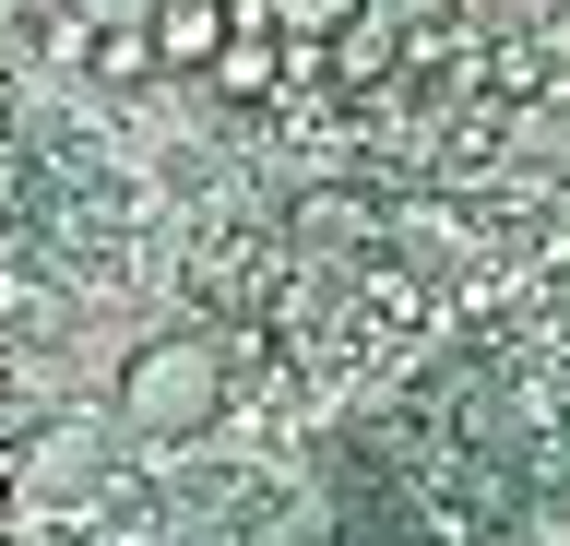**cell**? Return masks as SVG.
<instances>
[{
    "mask_svg": "<svg viewBox=\"0 0 570 546\" xmlns=\"http://www.w3.org/2000/svg\"><path fill=\"white\" fill-rule=\"evenodd\" d=\"M226 12H262V0H226Z\"/></svg>",
    "mask_w": 570,
    "mask_h": 546,
    "instance_id": "8",
    "label": "cell"
},
{
    "mask_svg": "<svg viewBox=\"0 0 570 546\" xmlns=\"http://www.w3.org/2000/svg\"><path fill=\"white\" fill-rule=\"evenodd\" d=\"M96 72L107 83H142V72H155V37H142V24H107V37H96Z\"/></svg>",
    "mask_w": 570,
    "mask_h": 546,
    "instance_id": "5",
    "label": "cell"
},
{
    "mask_svg": "<svg viewBox=\"0 0 570 546\" xmlns=\"http://www.w3.org/2000/svg\"><path fill=\"white\" fill-rule=\"evenodd\" d=\"M440 12H452V0H368V24H392V37H428Z\"/></svg>",
    "mask_w": 570,
    "mask_h": 546,
    "instance_id": "7",
    "label": "cell"
},
{
    "mask_svg": "<svg viewBox=\"0 0 570 546\" xmlns=\"http://www.w3.org/2000/svg\"><path fill=\"white\" fill-rule=\"evenodd\" d=\"M71 24H83V37H107V24H155V12H167V0H60Z\"/></svg>",
    "mask_w": 570,
    "mask_h": 546,
    "instance_id": "6",
    "label": "cell"
},
{
    "mask_svg": "<svg viewBox=\"0 0 570 546\" xmlns=\"http://www.w3.org/2000/svg\"><path fill=\"white\" fill-rule=\"evenodd\" d=\"M214 404H226V368H214L203 332H155V345L119 368V428L131 439H203Z\"/></svg>",
    "mask_w": 570,
    "mask_h": 546,
    "instance_id": "1",
    "label": "cell"
},
{
    "mask_svg": "<svg viewBox=\"0 0 570 546\" xmlns=\"http://www.w3.org/2000/svg\"><path fill=\"white\" fill-rule=\"evenodd\" d=\"M142 37H155V72H214L226 37H238V12H226V0H167Z\"/></svg>",
    "mask_w": 570,
    "mask_h": 546,
    "instance_id": "3",
    "label": "cell"
},
{
    "mask_svg": "<svg viewBox=\"0 0 570 546\" xmlns=\"http://www.w3.org/2000/svg\"><path fill=\"white\" fill-rule=\"evenodd\" d=\"M297 48H345V37H368V0H262Z\"/></svg>",
    "mask_w": 570,
    "mask_h": 546,
    "instance_id": "4",
    "label": "cell"
},
{
    "mask_svg": "<svg viewBox=\"0 0 570 546\" xmlns=\"http://www.w3.org/2000/svg\"><path fill=\"white\" fill-rule=\"evenodd\" d=\"M297 60H321V48H297L274 24V12H238V37H226V60H214V96H238V108H262V96H285V83H297Z\"/></svg>",
    "mask_w": 570,
    "mask_h": 546,
    "instance_id": "2",
    "label": "cell"
}]
</instances>
